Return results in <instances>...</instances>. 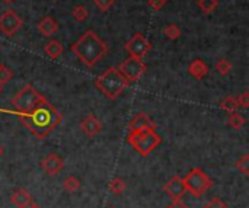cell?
I'll list each match as a JSON object with an SVG mask.
<instances>
[{
  "label": "cell",
  "instance_id": "cell-1",
  "mask_svg": "<svg viewBox=\"0 0 249 208\" xmlns=\"http://www.w3.org/2000/svg\"><path fill=\"white\" fill-rule=\"evenodd\" d=\"M19 121L39 140L48 137L63 121V114L47 99L26 114H16Z\"/></svg>",
  "mask_w": 249,
  "mask_h": 208
},
{
  "label": "cell",
  "instance_id": "cell-2",
  "mask_svg": "<svg viewBox=\"0 0 249 208\" xmlns=\"http://www.w3.org/2000/svg\"><path fill=\"white\" fill-rule=\"evenodd\" d=\"M71 52L88 67L95 66L105 54H107V44L101 39V36L92 31L88 29L71 47Z\"/></svg>",
  "mask_w": 249,
  "mask_h": 208
},
{
  "label": "cell",
  "instance_id": "cell-3",
  "mask_svg": "<svg viewBox=\"0 0 249 208\" xmlns=\"http://www.w3.org/2000/svg\"><path fill=\"white\" fill-rule=\"evenodd\" d=\"M130 82L121 74L117 67L107 69L99 77L95 80V87L101 90V93L109 101H115L121 93L128 87Z\"/></svg>",
  "mask_w": 249,
  "mask_h": 208
},
{
  "label": "cell",
  "instance_id": "cell-4",
  "mask_svg": "<svg viewBox=\"0 0 249 208\" xmlns=\"http://www.w3.org/2000/svg\"><path fill=\"white\" fill-rule=\"evenodd\" d=\"M45 101V96L41 95L32 85H25L13 98H12V106L15 108L16 114H26L36 108L41 102Z\"/></svg>",
  "mask_w": 249,
  "mask_h": 208
},
{
  "label": "cell",
  "instance_id": "cell-5",
  "mask_svg": "<svg viewBox=\"0 0 249 208\" xmlns=\"http://www.w3.org/2000/svg\"><path fill=\"white\" fill-rule=\"evenodd\" d=\"M128 143L133 149L143 157H147L158 146L162 144V136L156 131H130L128 133Z\"/></svg>",
  "mask_w": 249,
  "mask_h": 208
},
{
  "label": "cell",
  "instance_id": "cell-6",
  "mask_svg": "<svg viewBox=\"0 0 249 208\" xmlns=\"http://www.w3.org/2000/svg\"><path fill=\"white\" fill-rule=\"evenodd\" d=\"M184 185L187 192H190L193 197L196 198H201L203 195H206L212 187H213V181L212 178L201 169V168H194L191 169L184 178Z\"/></svg>",
  "mask_w": 249,
  "mask_h": 208
},
{
  "label": "cell",
  "instance_id": "cell-7",
  "mask_svg": "<svg viewBox=\"0 0 249 208\" xmlns=\"http://www.w3.org/2000/svg\"><path fill=\"white\" fill-rule=\"evenodd\" d=\"M118 70L131 83V82H137L144 74V71L147 70V66L144 64V61L142 58H137V57L130 55L128 58H125L120 64Z\"/></svg>",
  "mask_w": 249,
  "mask_h": 208
},
{
  "label": "cell",
  "instance_id": "cell-8",
  "mask_svg": "<svg viewBox=\"0 0 249 208\" xmlns=\"http://www.w3.org/2000/svg\"><path fill=\"white\" fill-rule=\"evenodd\" d=\"M124 48L128 51L130 55L137 57V58H143L152 50V44L143 34L137 32V34L133 35V38H130L125 42Z\"/></svg>",
  "mask_w": 249,
  "mask_h": 208
},
{
  "label": "cell",
  "instance_id": "cell-9",
  "mask_svg": "<svg viewBox=\"0 0 249 208\" xmlns=\"http://www.w3.org/2000/svg\"><path fill=\"white\" fill-rule=\"evenodd\" d=\"M22 25H23L22 17L12 9H7L0 15V31L7 36L15 35L22 28Z\"/></svg>",
  "mask_w": 249,
  "mask_h": 208
},
{
  "label": "cell",
  "instance_id": "cell-10",
  "mask_svg": "<svg viewBox=\"0 0 249 208\" xmlns=\"http://www.w3.org/2000/svg\"><path fill=\"white\" fill-rule=\"evenodd\" d=\"M41 168L48 176H57L64 169V160L57 153H50L42 159Z\"/></svg>",
  "mask_w": 249,
  "mask_h": 208
},
{
  "label": "cell",
  "instance_id": "cell-11",
  "mask_svg": "<svg viewBox=\"0 0 249 208\" xmlns=\"http://www.w3.org/2000/svg\"><path fill=\"white\" fill-rule=\"evenodd\" d=\"M163 191H165V194H166L169 198H172L174 201H179V200L184 197V194L187 192L185 185H184V181H182V178H179V176H172V178L165 184Z\"/></svg>",
  "mask_w": 249,
  "mask_h": 208
},
{
  "label": "cell",
  "instance_id": "cell-12",
  "mask_svg": "<svg viewBox=\"0 0 249 208\" xmlns=\"http://www.w3.org/2000/svg\"><path fill=\"white\" fill-rule=\"evenodd\" d=\"M80 128H82L83 134H86L88 137H95V136H98L102 131V122L98 120L96 115L89 114V115H86L82 120Z\"/></svg>",
  "mask_w": 249,
  "mask_h": 208
},
{
  "label": "cell",
  "instance_id": "cell-13",
  "mask_svg": "<svg viewBox=\"0 0 249 208\" xmlns=\"http://www.w3.org/2000/svg\"><path fill=\"white\" fill-rule=\"evenodd\" d=\"M156 131V122L147 114H137L130 122V131Z\"/></svg>",
  "mask_w": 249,
  "mask_h": 208
},
{
  "label": "cell",
  "instance_id": "cell-14",
  "mask_svg": "<svg viewBox=\"0 0 249 208\" xmlns=\"http://www.w3.org/2000/svg\"><path fill=\"white\" fill-rule=\"evenodd\" d=\"M32 195L25 190V188H18L13 191L10 197V203L16 208H26L32 203Z\"/></svg>",
  "mask_w": 249,
  "mask_h": 208
},
{
  "label": "cell",
  "instance_id": "cell-15",
  "mask_svg": "<svg viewBox=\"0 0 249 208\" xmlns=\"http://www.w3.org/2000/svg\"><path fill=\"white\" fill-rule=\"evenodd\" d=\"M188 71H190V74H191L193 77H196L197 80H203V79L209 74L210 69H209V66H207L203 60L196 58V60L191 61V64L188 66Z\"/></svg>",
  "mask_w": 249,
  "mask_h": 208
},
{
  "label": "cell",
  "instance_id": "cell-16",
  "mask_svg": "<svg viewBox=\"0 0 249 208\" xmlns=\"http://www.w3.org/2000/svg\"><path fill=\"white\" fill-rule=\"evenodd\" d=\"M38 31L42 36L50 38L51 35H54L58 31V23L55 22L54 17L51 16H45L39 23H38Z\"/></svg>",
  "mask_w": 249,
  "mask_h": 208
},
{
  "label": "cell",
  "instance_id": "cell-17",
  "mask_svg": "<svg viewBox=\"0 0 249 208\" xmlns=\"http://www.w3.org/2000/svg\"><path fill=\"white\" fill-rule=\"evenodd\" d=\"M63 51H64V48H63L61 42L57 41V39L48 41V42L45 44V47H44V52H45L50 58H53V60L58 58V57L63 54Z\"/></svg>",
  "mask_w": 249,
  "mask_h": 208
},
{
  "label": "cell",
  "instance_id": "cell-18",
  "mask_svg": "<svg viewBox=\"0 0 249 208\" xmlns=\"http://www.w3.org/2000/svg\"><path fill=\"white\" fill-rule=\"evenodd\" d=\"M228 122H229V125H231L233 130L239 131V130L247 124V118H245L242 114H239V112L236 111V112L229 114V120H228Z\"/></svg>",
  "mask_w": 249,
  "mask_h": 208
},
{
  "label": "cell",
  "instance_id": "cell-19",
  "mask_svg": "<svg viewBox=\"0 0 249 208\" xmlns=\"http://www.w3.org/2000/svg\"><path fill=\"white\" fill-rule=\"evenodd\" d=\"M220 108L223 109V111H226V112H229V114H232V112H236L238 111V102H236V98H233V96H226V98H223L222 101H220Z\"/></svg>",
  "mask_w": 249,
  "mask_h": 208
},
{
  "label": "cell",
  "instance_id": "cell-20",
  "mask_svg": "<svg viewBox=\"0 0 249 208\" xmlns=\"http://www.w3.org/2000/svg\"><path fill=\"white\" fill-rule=\"evenodd\" d=\"M108 190H109L114 195H121V194L127 190V184H125L121 178H114V179L109 182Z\"/></svg>",
  "mask_w": 249,
  "mask_h": 208
},
{
  "label": "cell",
  "instance_id": "cell-21",
  "mask_svg": "<svg viewBox=\"0 0 249 208\" xmlns=\"http://www.w3.org/2000/svg\"><path fill=\"white\" fill-rule=\"evenodd\" d=\"M63 188H64L67 192L73 194V192L79 191V188H80V181H79L76 176L70 175V176H67V178L63 181Z\"/></svg>",
  "mask_w": 249,
  "mask_h": 208
},
{
  "label": "cell",
  "instance_id": "cell-22",
  "mask_svg": "<svg viewBox=\"0 0 249 208\" xmlns=\"http://www.w3.org/2000/svg\"><path fill=\"white\" fill-rule=\"evenodd\" d=\"M197 4H198V9L203 13L209 15V13H212L219 6V0H198Z\"/></svg>",
  "mask_w": 249,
  "mask_h": 208
},
{
  "label": "cell",
  "instance_id": "cell-23",
  "mask_svg": "<svg viewBox=\"0 0 249 208\" xmlns=\"http://www.w3.org/2000/svg\"><path fill=\"white\" fill-rule=\"evenodd\" d=\"M71 16H73L77 22H83V20H86V19H88L89 12H88V9H86L85 6L77 4V6H74V7H73V10H71Z\"/></svg>",
  "mask_w": 249,
  "mask_h": 208
},
{
  "label": "cell",
  "instance_id": "cell-24",
  "mask_svg": "<svg viewBox=\"0 0 249 208\" xmlns=\"http://www.w3.org/2000/svg\"><path fill=\"white\" fill-rule=\"evenodd\" d=\"M163 34H165V36H166L168 39L175 41V39H178V38L181 36V29H179L175 23H171V25H168V26L163 29Z\"/></svg>",
  "mask_w": 249,
  "mask_h": 208
},
{
  "label": "cell",
  "instance_id": "cell-25",
  "mask_svg": "<svg viewBox=\"0 0 249 208\" xmlns=\"http://www.w3.org/2000/svg\"><path fill=\"white\" fill-rule=\"evenodd\" d=\"M216 70H217L222 76H226V74H229V71L232 70V64H231V61L226 60V58H219L217 63H216Z\"/></svg>",
  "mask_w": 249,
  "mask_h": 208
},
{
  "label": "cell",
  "instance_id": "cell-26",
  "mask_svg": "<svg viewBox=\"0 0 249 208\" xmlns=\"http://www.w3.org/2000/svg\"><path fill=\"white\" fill-rule=\"evenodd\" d=\"M235 168L242 172V175L248 176L249 175V155H244L236 163H235Z\"/></svg>",
  "mask_w": 249,
  "mask_h": 208
},
{
  "label": "cell",
  "instance_id": "cell-27",
  "mask_svg": "<svg viewBox=\"0 0 249 208\" xmlns=\"http://www.w3.org/2000/svg\"><path fill=\"white\" fill-rule=\"evenodd\" d=\"M13 77V73H12V70L10 69H7L6 66H3V64H0V85L1 86H4L10 79Z\"/></svg>",
  "mask_w": 249,
  "mask_h": 208
},
{
  "label": "cell",
  "instance_id": "cell-28",
  "mask_svg": "<svg viewBox=\"0 0 249 208\" xmlns=\"http://www.w3.org/2000/svg\"><path fill=\"white\" fill-rule=\"evenodd\" d=\"M203 208H229L228 207V204L222 200V198H219V197H213L206 206Z\"/></svg>",
  "mask_w": 249,
  "mask_h": 208
},
{
  "label": "cell",
  "instance_id": "cell-29",
  "mask_svg": "<svg viewBox=\"0 0 249 208\" xmlns=\"http://www.w3.org/2000/svg\"><path fill=\"white\" fill-rule=\"evenodd\" d=\"M236 102H238V106H241V108H244V109H248L249 108V93L248 92H244V93H241V95L238 96Z\"/></svg>",
  "mask_w": 249,
  "mask_h": 208
},
{
  "label": "cell",
  "instance_id": "cell-30",
  "mask_svg": "<svg viewBox=\"0 0 249 208\" xmlns=\"http://www.w3.org/2000/svg\"><path fill=\"white\" fill-rule=\"evenodd\" d=\"M93 1H95V4L98 6V9H101L102 12H107V10L114 4L115 0H93Z\"/></svg>",
  "mask_w": 249,
  "mask_h": 208
},
{
  "label": "cell",
  "instance_id": "cell-31",
  "mask_svg": "<svg viewBox=\"0 0 249 208\" xmlns=\"http://www.w3.org/2000/svg\"><path fill=\"white\" fill-rule=\"evenodd\" d=\"M166 4V0H149V6L153 10H160Z\"/></svg>",
  "mask_w": 249,
  "mask_h": 208
},
{
  "label": "cell",
  "instance_id": "cell-32",
  "mask_svg": "<svg viewBox=\"0 0 249 208\" xmlns=\"http://www.w3.org/2000/svg\"><path fill=\"white\" fill-rule=\"evenodd\" d=\"M166 208H190V207H188V206H187L185 203H182V201L179 200V201H174V203H172L171 206H168Z\"/></svg>",
  "mask_w": 249,
  "mask_h": 208
},
{
  "label": "cell",
  "instance_id": "cell-33",
  "mask_svg": "<svg viewBox=\"0 0 249 208\" xmlns=\"http://www.w3.org/2000/svg\"><path fill=\"white\" fill-rule=\"evenodd\" d=\"M26 208H41V207H39V204H36V203H34V201H32V203H31V204H29Z\"/></svg>",
  "mask_w": 249,
  "mask_h": 208
},
{
  "label": "cell",
  "instance_id": "cell-34",
  "mask_svg": "<svg viewBox=\"0 0 249 208\" xmlns=\"http://www.w3.org/2000/svg\"><path fill=\"white\" fill-rule=\"evenodd\" d=\"M1 1H3V3H6V4H12L15 0H1Z\"/></svg>",
  "mask_w": 249,
  "mask_h": 208
},
{
  "label": "cell",
  "instance_id": "cell-35",
  "mask_svg": "<svg viewBox=\"0 0 249 208\" xmlns=\"http://www.w3.org/2000/svg\"><path fill=\"white\" fill-rule=\"evenodd\" d=\"M3 152H4V150H3V147H1V144H0V157H1V155H3Z\"/></svg>",
  "mask_w": 249,
  "mask_h": 208
},
{
  "label": "cell",
  "instance_id": "cell-36",
  "mask_svg": "<svg viewBox=\"0 0 249 208\" xmlns=\"http://www.w3.org/2000/svg\"><path fill=\"white\" fill-rule=\"evenodd\" d=\"M1 87H3V86H1V85H0V92H1Z\"/></svg>",
  "mask_w": 249,
  "mask_h": 208
},
{
  "label": "cell",
  "instance_id": "cell-37",
  "mask_svg": "<svg viewBox=\"0 0 249 208\" xmlns=\"http://www.w3.org/2000/svg\"><path fill=\"white\" fill-rule=\"evenodd\" d=\"M111 208H114V207H111Z\"/></svg>",
  "mask_w": 249,
  "mask_h": 208
}]
</instances>
